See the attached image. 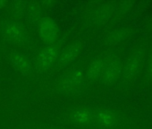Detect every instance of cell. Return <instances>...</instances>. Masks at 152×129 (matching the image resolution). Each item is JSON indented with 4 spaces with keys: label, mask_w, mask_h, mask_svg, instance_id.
Listing matches in <instances>:
<instances>
[{
    "label": "cell",
    "mask_w": 152,
    "mask_h": 129,
    "mask_svg": "<svg viewBox=\"0 0 152 129\" xmlns=\"http://www.w3.org/2000/svg\"><path fill=\"white\" fill-rule=\"evenodd\" d=\"M12 61H13L14 67L15 68H17L18 70L22 71V73L29 72V70H30L29 63L27 62V60L25 59V57L23 55L15 54L12 57Z\"/></svg>",
    "instance_id": "obj_3"
},
{
    "label": "cell",
    "mask_w": 152,
    "mask_h": 129,
    "mask_svg": "<svg viewBox=\"0 0 152 129\" xmlns=\"http://www.w3.org/2000/svg\"><path fill=\"white\" fill-rule=\"evenodd\" d=\"M83 85V75L81 72H75L66 77L64 82V88L68 92L78 91Z\"/></svg>",
    "instance_id": "obj_1"
},
{
    "label": "cell",
    "mask_w": 152,
    "mask_h": 129,
    "mask_svg": "<svg viewBox=\"0 0 152 129\" xmlns=\"http://www.w3.org/2000/svg\"><path fill=\"white\" fill-rule=\"evenodd\" d=\"M91 118V115L88 111L85 110H80L76 112L73 116V120L77 124H84L87 123Z\"/></svg>",
    "instance_id": "obj_7"
},
{
    "label": "cell",
    "mask_w": 152,
    "mask_h": 129,
    "mask_svg": "<svg viewBox=\"0 0 152 129\" xmlns=\"http://www.w3.org/2000/svg\"><path fill=\"white\" fill-rule=\"evenodd\" d=\"M78 53H79V48H76L75 47H72L70 49H68L63 55V56L61 58L62 64H66L70 63L71 61H72L76 56H77Z\"/></svg>",
    "instance_id": "obj_6"
},
{
    "label": "cell",
    "mask_w": 152,
    "mask_h": 129,
    "mask_svg": "<svg viewBox=\"0 0 152 129\" xmlns=\"http://www.w3.org/2000/svg\"><path fill=\"white\" fill-rule=\"evenodd\" d=\"M101 121L102 123H105L107 125H111L112 124V118H111V116L107 115V114H105V115H102L101 117Z\"/></svg>",
    "instance_id": "obj_8"
},
{
    "label": "cell",
    "mask_w": 152,
    "mask_h": 129,
    "mask_svg": "<svg viewBox=\"0 0 152 129\" xmlns=\"http://www.w3.org/2000/svg\"><path fill=\"white\" fill-rule=\"evenodd\" d=\"M7 33L9 35V37L13 40H20L23 37V32L21 31V28H19L16 24L10 23L7 25Z\"/></svg>",
    "instance_id": "obj_5"
},
{
    "label": "cell",
    "mask_w": 152,
    "mask_h": 129,
    "mask_svg": "<svg viewBox=\"0 0 152 129\" xmlns=\"http://www.w3.org/2000/svg\"><path fill=\"white\" fill-rule=\"evenodd\" d=\"M55 58V50L53 48H47L44 49V51L42 52L41 56H40V59H41V64L44 67H48L50 64H52L53 60Z\"/></svg>",
    "instance_id": "obj_4"
},
{
    "label": "cell",
    "mask_w": 152,
    "mask_h": 129,
    "mask_svg": "<svg viewBox=\"0 0 152 129\" xmlns=\"http://www.w3.org/2000/svg\"><path fill=\"white\" fill-rule=\"evenodd\" d=\"M39 33L44 40H52L56 36V28L54 23L49 20H44L40 24Z\"/></svg>",
    "instance_id": "obj_2"
}]
</instances>
